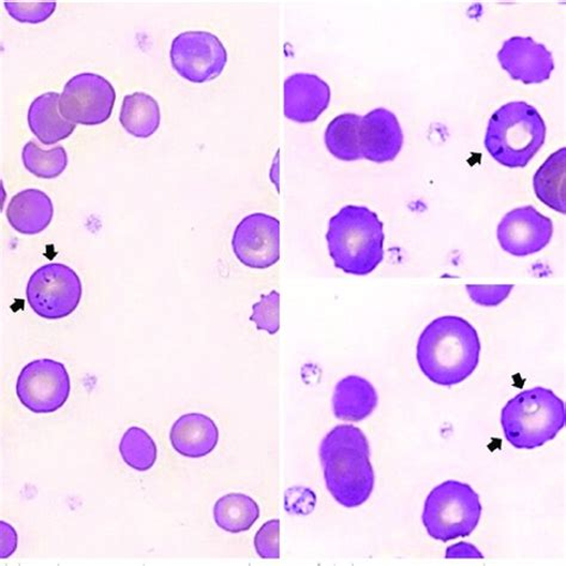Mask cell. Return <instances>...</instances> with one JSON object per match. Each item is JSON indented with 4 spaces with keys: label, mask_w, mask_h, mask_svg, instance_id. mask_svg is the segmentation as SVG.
<instances>
[{
    "label": "cell",
    "mask_w": 566,
    "mask_h": 566,
    "mask_svg": "<svg viewBox=\"0 0 566 566\" xmlns=\"http://www.w3.org/2000/svg\"><path fill=\"white\" fill-rule=\"evenodd\" d=\"M481 350L479 333L471 323L444 316L427 325L417 342L416 359L427 379L451 387L474 374Z\"/></svg>",
    "instance_id": "6da1fadb"
},
{
    "label": "cell",
    "mask_w": 566,
    "mask_h": 566,
    "mask_svg": "<svg viewBox=\"0 0 566 566\" xmlns=\"http://www.w3.org/2000/svg\"><path fill=\"white\" fill-rule=\"evenodd\" d=\"M319 457L327 490L346 509L366 503L375 489V470L364 431L337 426L323 439Z\"/></svg>",
    "instance_id": "7a4b0ae2"
},
{
    "label": "cell",
    "mask_w": 566,
    "mask_h": 566,
    "mask_svg": "<svg viewBox=\"0 0 566 566\" xmlns=\"http://www.w3.org/2000/svg\"><path fill=\"white\" fill-rule=\"evenodd\" d=\"M384 223L365 206H345L329 221L327 248L335 266L349 275L374 273L384 260Z\"/></svg>",
    "instance_id": "3957f363"
},
{
    "label": "cell",
    "mask_w": 566,
    "mask_h": 566,
    "mask_svg": "<svg viewBox=\"0 0 566 566\" xmlns=\"http://www.w3.org/2000/svg\"><path fill=\"white\" fill-rule=\"evenodd\" d=\"M546 138L544 118L526 102H511L490 117L484 145L501 166L523 169L539 153Z\"/></svg>",
    "instance_id": "277c9868"
},
{
    "label": "cell",
    "mask_w": 566,
    "mask_h": 566,
    "mask_svg": "<svg viewBox=\"0 0 566 566\" xmlns=\"http://www.w3.org/2000/svg\"><path fill=\"white\" fill-rule=\"evenodd\" d=\"M565 422L564 401L545 387L518 394L501 413L505 440L517 450L539 449L560 433Z\"/></svg>",
    "instance_id": "5b68a950"
},
{
    "label": "cell",
    "mask_w": 566,
    "mask_h": 566,
    "mask_svg": "<svg viewBox=\"0 0 566 566\" xmlns=\"http://www.w3.org/2000/svg\"><path fill=\"white\" fill-rule=\"evenodd\" d=\"M482 513L480 495L469 484L447 481L430 491L422 521L431 538L446 543L471 535Z\"/></svg>",
    "instance_id": "8992f818"
},
{
    "label": "cell",
    "mask_w": 566,
    "mask_h": 566,
    "mask_svg": "<svg viewBox=\"0 0 566 566\" xmlns=\"http://www.w3.org/2000/svg\"><path fill=\"white\" fill-rule=\"evenodd\" d=\"M25 295L29 306L39 317L64 319L80 306L83 283L66 264H44L29 279Z\"/></svg>",
    "instance_id": "52a82bcc"
},
{
    "label": "cell",
    "mask_w": 566,
    "mask_h": 566,
    "mask_svg": "<svg viewBox=\"0 0 566 566\" xmlns=\"http://www.w3.org/2000/svg\"><path fill=\"white\" fill-rule=\"evenodd\" d=\"M115 101V88L109 81L85 72L66 83L59 107L71 124L98 126L109 120Z\"/></svg>",
    "instance_id": "ba28073f"
},
{
    "label": "cell",
    "mask_w": 566,
    "mask_h": 566,
    "mask_svg": "<svg viewBox=\"0 0 566 566\" xmlns=\"http://www.w3.org/2000/svg\"><path fill=\"white\" fill-rule=\"evenodd\" d=\"M174 70L190 83L203 84L217 80L226 70L229 55L222 42L212 33L186 32L171 43Z\"/></svg>",
    "instance_id": "9c48e42d"
},
{
    "label": "cell",
    "mask_w": 566,
    "mask_h": 566,
    "mask_svg": "<svg viewBox=\"0 0 566 566\" xmlns=\"http://www.w3.org/2000/svg\"><path fill=\"white\" fill-rule=\"evenodd\" d=\"M71 394V379L64 364L52 359L29 363L18 379L17 395L24 408L34 413L61 410Z\"/></svg>",
    "instance_id": "30bf717a"
},
{
    "label": "cell",
    "mask_w": 566,
    "mask_h": 566,
    "mask_svg": "<svg viewBox=\"0 0 566 566\" xmlns=\"http://www.w3.org/2000/svg\"><path fill=\"white\" fill-rule=\"evenodd\" d=\"M281 226L270 214L245 217L234 230L232 249L235 258L252 270H268L280 260Z\"/></svg>",
    "instance_id": "8fae6325"
},
{
    "label": "cell",
    "mask_w": 566,
    "mask_h": 566,
    "mask_svg": "<svg viewBox=\"0 0 566 566\" xmlns=\"http://www.w3.org/2000/svg\"><path fill=\"white\" fill-rule=\"evenodd\" d=\"M554 235V222L532 206L506 213L497 228L501 248L515 258H527L544 250Z\"/></svg>",
    "instance_id": "7c38bea8"
},
{
    "label": "cell",
    "mask_w": 566,
    "mask_h": 566,
    "mask_svg": "<svg viewBox=\"0 0 566 566\" xmlns=\"http://www.w3.org/2000/svg\"><path fill=\"white\" fill-rule=\"evenodd\" d=\"M497 59L514 81L527 85L546 82L555 70L553 54L532 38L514 36L506 40Z\"/></svg>",
    "instance_id": "4fadbf2b"
},
{
    "label": "cell",
    "mask_w": 566,
    "mask_h": 566,
    "mask_svg": "<svg viewBox=\"0 0 566 566\" xmlns=\"http://www.w3.org/2000/svg\"><path fill=\"white\" fill-rule=\"evenodd\" d=\"M283 112L291 122L310 124L329 107L332 88L311 73H295L283 86Z\"/></svg>",
    "instance_id": "5bb4252c"
},
{
    "label": "cell",
    "mask_w": 566,
    "mask_h": 566,
    "mask_svg": "<svg viewBox=\"0 0 566 566\" xmlns=\"http://www.w3.org/2000/svg\"><path fill=\"white\" fill-rule=\"evenodd\" d=\"M403 143V130L392 112L378 108L361 117L359 144L363 158L379 164L392 161Z\"/></svg>",
    "instance_id": "9a60e30c"
},
{
    "label": "cell",
    "mask_w": 566,
    "mask_h": 566,
    "mask_svg": "<svg viewBox=\"0 0 566 566\" xmlns=\"http://www.w3.org/2000/svg\"><path fill=\"white\" fill-rule=\"evenodd\" d=\"M170 442L180 455L203 458L216 450L219 429L211 417L199 412L186 413L171 427Z\"/></svg>",
    "instance_id": "2e32d148"
},
{
    "label": "cell",
    "mask_w": 566,
    "mask_h": 566,
    "mask_svg": "<svg viewBox=\"0 0 566 566\" xmlns=\"http://www.w3.org/2000/svg\"><path fill=\"white\" fill-rule=\"evenodd\" d=\"M54 217V206L46 192L25 189L14 196L7 208V219L13 230L36 235L46 230Z\"/></svg>",
    "instance_id": "e0dca14e"
},
{
    "label": "cell",
    "mask_w": 566,
    "mask_h": 566,
    "mask_svg": "<svg viewBox=\"0 0 566 566\" xmlns=\"http://www.w3.org/2000/svg\"><path fill=\"white\" fill-rule=\"evenodd\" d=\"M379 396L375 386L359 376L340 379L333 396V411L336 419L360 422L377 409Z\"/></svg>",
    "instance_id": "ac0fdd59"
},
{
    "label": "cell",
    "mask_w": 566,
    "mask_h": 566,
    "mask_svg": "<svg viewBox=\"0 0 566 566\" xmlns=\"http://www.w3.org/2000/svg\"><path fill=\"white\" fill-rule=\"evenodd\" d=\"M61 94L46 93L33 101L28 111V125L43 145H54L67 139L76 130L62 115Z\"/></svg>",
    "instance_id": "d6986e66"
},
{
    "label": "cell",
    "mask_w": 566,
    "mask_h": 566,
    "mask_svg": "<svg viewBox=\"0 0 566 566\" xmlns=\"http://www.w3.org/2000/svg\"><path fill=\"white\" fill-rule=\"evenodd\" d=\"M566 148L551 155L533 178L536 198L554 211L566 213Z\"/></svg>",
    "instance_id": "ffe728a7"
},
{
    "label": "cell",
    "mask_w": 566,
    "mask_h": 566,
    "mask_svg": "<svg viewBox=\"0 0 566 566\" xmlns=\"http://www.w3.org/2000/svg\"><path fill=\"white\" fill-rule=\"evenodd\" d=\"M120 123L134 138L147 139L154 136L160 126L158 102L145 93L127 95L123 102Z\"/></svg>",
    "instance_id": "44dd1931"
},
{
    "label": "cell",
    "mask_w": 566,
    "mask_h": 566,
    "mask_svg": "<svg viewBox=\"0 0 566 566\" xmlns=\"http://www.w3.org/2000/svg\"><path fill=\"white\" fill-rule=\"evenodd\" d=\"M213 516L218 527L237 534L248 532L260 517V506L250 496L232 493L217 501Z\"/></svg>",
    "instance_id": "7402d4cb"
},
{
    "label": "cell",
    "mask_w": 566,
    "mask_h": 566,
    "mask_svg": "<svg viewBox=\"0 0 566 566\" xmlns=\"http://www.w3.org/2000/svg\"><path fill=\"white\" fill-rule=\"evenodd\" d=\"M361 116L342 114L334 118L325 130L327 150L337 159L344 161L359 160L361 157L359 144Z\"/></svg>",
    "instance_id": "603a6c76"
},
{
    "label": "cell",
    "mask_w": 566,
    "mask_h": 566,
    "mask_svg": "<svg viewBox=\"0 0 566 566\" xmlns=\"http://www.w3.org/2000/svg\"><path fill=\"white\" fill-rule=\"evenodd\" d=\"M122 458L130 469L146 472L151 470L158 458L157 444L140 427H130L118 446Z\"/></svg>",
    "instance_id": "cb8c5ba5"
},
{
    "label": "cell",
    "mask_w": 566,
    "mask_h": 566,
    "mask_svg": "<svg viewBox=\"0 0 566 566\" xmlns=\"http://www.w3.org/2000/svg\"><path fill=\"white\" fill-rule=\"evenodd\" d=\"M22 161L24 168L41 180H54L66 170L69 156L63 146L44 151L31 142L23 147Z\"/></svg>",
    "instance_id": "d4e9b609"
},
{
    "label": "cell",
    "mask_w": 566,
    "mask_h": 566,
    "mask_svg": "<svg viewBox=\"0 0 566 566\" xmlns=\"http://www.w3.org/2000/svg\"><path fill=\"white\" fill-rule=\"evenodd\" d=\"M252 323L258 329L270 335L277 334L280 329V294L276 291L263 295L261 301L252 306Z\"/></svg>",
    "instance_id": "484cf974"
},
{
    "label": "cell",
    "mask_w": 566,
    "mask_h": 566,
    "mask_svg": "<svg viewBox=\"0 0 566 566\" xmlns=\"http://www.w3.org/2000/svg\"><path fill=\"white\" fill-rule=\"evenodd\" d=\"M4 7L13 20L28 24L46 22L56 10L55 2H6Z\"/></svg>",
    "instance_id": "4316f807"
},
{
    "label": "cell",
    "mask_w": 566,
    "mask_h": 566,
    "mask_svg": "<svg viewBox=\"0 0 566 566\" xmlns=\"http://www.w3.org/2000/svg\"><path fill=\"white\" fill-rule=\"evenodd\" d=\"M256 553L262 559L280 558V521H268L256 533L255 541Z\"/></svg>",
    "instance_id": "83f0119b"
},
{
    "label": "cell",
    "mask_w": 566,
    "mask_h": 566,
    "mask_svg": "<svg viewBox=\"0 0 566 566\" xmlns=\"http://www.w3.org/2000/svg\"><path fill=\"white\" fill-rule=\"evenodd\" d=\"M514 290L513 285H468L471 301L476 305L494 307L506 301Z\"/></svg>",
    "instance_id": "f1b7e54d"
},
{
    "label": "cell",
    "mask_w": 566,
    "mask_h": 566,
    "mask_svg": "<svg viewBox=\"0 0 566 566\" xmlns=\"http://www.w3.org/2000/svg\"><path fill=\"white\" fill-rule=\"evenodd\" d=\"M18 542L17 531L6 521H0V558L8 559L11 557L14 551L18 549Z\"/></svg>",
    "instance_id": "f546056e"
},
{
    "label": "cell",
    "mask_w": 566,
    "mask_h": 566,
    "mask_svg": "<svg viewBox=\"0 0 566 566\" xmlns=\"http://www.w3.org/2000/svg\"><path fill=\"white\" fill-rule=\"evenodd\" d=\"M447 559H483L481 551L476 548L474 545L469 543H459L447 548V553L444 555Z\"/></svg>",
    "instance_id": "4dcf8cb0"
}]
</instances>
